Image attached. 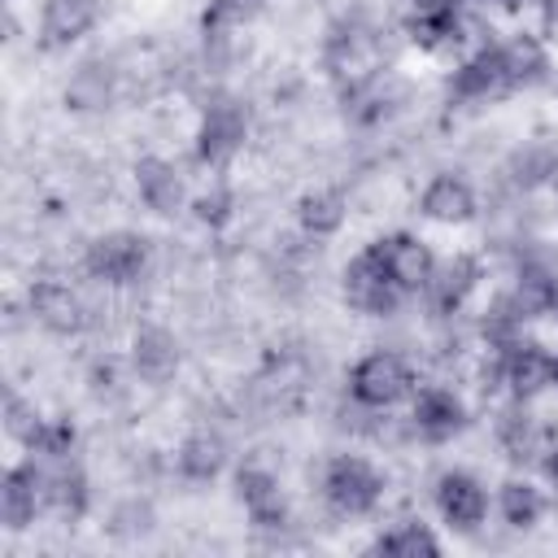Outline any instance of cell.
<instances>
[{"label":"cell","mask_w":558,"mask_h":558,"mask_svg":"<svg viewBox=\"0 0 558 558\" xmlns=\"http://www.w3.org/2000/svg\"><path fill=\"white\" fill-rule=\"evenodd\" d=\"M318 493H323V501H327L331 514H340V519H366V514L379 510V501L388 493V480H384V471L366 453H331L327 466H323Z\"/></svg>","instance_id":"obj_1"},{"label":"cell","mask_w":558,"mask_h":558,"mask_svg":"<svg viewBox=\"0 0 558 558\" xmlns=\"http://www.w3.org/2000/svg\"><path fill=\"white\" fill-rule=\"evenodd\" d=\"M414 388H418L414 362L397 349H366L344 375V392L366 410H392L410 401Z\"/></svg>","instance_id":"obj_2"},{"label":"cell","mask_w":558,"mask_h":558,"mask_svg":"<svg viewBox=\"0 0 558 558\" xmlns=\"http://www.w3.org/2000/svg\"><path fill=\"white\" fill-rule=\"evenodd\" d=\"M153 262V240L131 227H113L87 240L83 248V275L100 288H131L144 279Z\"/></svg>","instance_id":"obj_3"},{"label":"cell","mask_w":558,"mask_h":558,"mask_svg":"<svg viewBox=\"0 0 558 558\" xmlns=\"http://www.w3.org/2000/svg\"><path fill=\"white\" fill-rule=\"evenodd\" d=\"M248 144V113L235 96H209L201 105L196 131H192V153L209 170H227Z\"/></svg>","instance_id":"obj_4"},{"label":"cell","mask_w":558,"mask_h":558,"mask_svg":"<svg viewBox=\"0 0 558 558\" xmlns=\"http://www.w3.org/2000/svg\"><path fill=\"white\" fill-rule=\"evenodd\" d=\"M340 301L344 310H353L357 318H392L401 305H405V292L384 275V262L379 253L366 244L357 248L344 270H340Z\"/></svg>","instance_id":"obj_5"},{"label":"cell","mask_w":558,"mask_h":558,"mask_svg":"<svg viewBox=\"0 0 558 558\" xmlns=\"http://www.w3.org/2000/svg\"><path fill=\"white\" fill-rule=\"evenodd\" d=\"M432 510L436 519L458 532V536H471L488 523V510H493V497H488V484L466 471V466H449L432 480Z\"/></svg>","instance_id":"obj_6"},{"label":"cell","mask_w":558,"mask_h":558,"mask_svg":"<svg viewBox=\"0 0 558 558\" xmlns=\"http://www.w3.org/2000/svg\"><path fill=\"white\" fill-rule=\"evenodd\" d=\"M323 61H327L331 78L344 92H353V87H362V83H371L379 74V39L357 17H340L336 26H327Z\"/></svg>","instance_id":"obj_7"},{"label":"cell","mask_w":558,"mask_h":558,"mask_svg":"<svg viewBox=\"0 0 558 558\" xmlns=\"http://www.w3.org/2000/svg\"><path fill=\"white\" fill-rule=\"evenodd\" d=\"M471 423L466 397L453 384H418L410 397V414L405 427L410 436H418L423 445H449L453 436H462Z\"/></svg>","instance_id":"obj_8"},{"label":"cell","mask_w":558,"mask_h":558,"mask_svg":"<svg viewBox=\"0 0 558 558\" xmlns=\"http://www.w3.org/2000/svg\"><path fill=\"white\" fill-rule=\"evenodd\" d=\"M44 493H48V462H39L31 453L9 462L4 475H0V523H4V532H26L39 514H48Z\"/></svg>","instance_id":"obj_9"},{"label":"cell","mask_w":558,"mask_h":558,"mask_svg":"<svg viewBox=\"0 0 558 558\" xmlns=\"http://www.w3.org/2000/svg\"><path fill=\"white\" fill-rule=\"evenodd\" d=\"M497 357H501V392H506V397H514V401H536V397L554 392V371H549L554 344H545V340H536L532 331H523L519 340L501 344Z\"/></svg>","instance_id":"obj_10"},{"label":"cell","mask_w":558,"mask_h":558,"mask_svg":"<svg viewBox=\"0 0 558 558\" xmlns=\"http://www.w3.org/2000/svg\"><path fill=\"white\" fill-rule=\"evenodd\" d=\"M371 248L379 253L384 275H388L405 296H423V288H427V279H432V270H436V257H440L427 235H418V231H388V235L371 240Z\"/></svg>","instance_id":"obj_11"},{"label":"cell","mask_w":558,"mask_h":558,"mask_svg":"<svg viewBox=\"0 0 558 558\" xmlns=\"http://www.w3.org/2000/svg\"><path fill=\"white\" fill-rule=\"evenodd\" d=\"M480 283H484V262L475 253L458 248V253L436 257V270L423 288V301L436 318H453V314L466 310V301L480 292Z\"/></svg>","instance_id":"obj_12"},{"label":"cell","mask_w":558,"mask_h":558,"mask_svg":"<svg viewBox=\"0 0 558 558\" xmlns=\"http://www.w3.org/2000/svg\"><path fill=\"white\" fill-rule=\"evenodd\" d=\"M26 314L35 327H44L48 336H83L92 314H87V301L78 296V288L61 283V279H35L26 288Z\"/></svg>","instance_id":"obj_13"},{"label":"cell","mask_w":558,"mask_h":558,"mask_svg":"<svg viewBox=\"0 0 558 558\" xmlns=\"http://www.w3.org/2000/svg\"><path fill=\"white\" fill-rule=\"evenodd\" d=\"M501 96H510V78H506L497 39L471 48L449 70V100H458V105H488V100H501Z\"/></svg>","instance_id":"obj_14"},{"label":"cell","mask_w":558,"mask_h":558,"mask_svg":"<svg viewBox=\"0 0 558 558\" xmlns=\"http://www.w3.org/2000/svg\"><path fill=\"white\" fill-rule=\"evenodd\" d=\"M126 366H131V375H135L140 384H148V388H166V384L179 375V366H183V344H179V336H174L170 327H161V323H144V327L131 331Z\"/></svg>","instance_id":"obj_15"},{"label":"cell","mask_w":558,"mask_h":558,"mask_svg":"<svg viewBox=\"0 0 558 558\" xmlns=\"http://www.w3.org/2000/svg\"><path fill=\"white\" fill-rule=\"evenodd\" d=\"M131 179H135L140 205H144L148 214H157V218H174V214H183V209L192 205V196H187V174L179 170V161H170V157H161V153L140 157L135 170H131Z\"/></svg>","instance_id":"obj_16"},{"label":"cell","mask_w":558,"mask_h":558,"mask_svg":"<svg viewBox=\"0 0 558 558\" xmlns=\"http://www.w3.org/2000/svg\"><path fill=\"white\" fill-rule=\"evenodd\" d=\"M493 436H497V449H501L514 466H536L541 453H545V445L554 440V432L536 418L532 401H514V397H506V405L497 410Z\"/></svg>","instance_id":"obj_17"},{"label":"cell","mask_w":558,"mask_h":558,"mask_svg":"<svg viewBox=\"0 0 558 558\" xmlns=\"http://www.w3.org/2000/svg\"><path fill=\"white\" fill-rule=\"evenodd\" d=\"M480 214V192L458 170H436L418 192V218L436 227H466Z\"/></svg>","instance_id":"obj_18"},{"label":"cell","mask_w":558,"mask_h":558,"mask_svg":"<svg viewBox=\"0 0 558 558\" xmlns=\"http://www.w3.org/2000/svg\"><path fill=\"white\" fill-rule=\"evenodd\" d=\"M231 484H235V501L244 506V514H248V523L257 532L288 527V493H283V484H279V475L270 466L248 462V466L235 471Z\"/></svg>","instance_id":"obj_19"},{"label":"cell","mask_w":558,"mask_h":558,"mask_svg":"<svg viewBox=\"0 0 558 558\" xmlns=\"http://www.w3.org/2000/svg\"><path fill=\"white\" fill-rule=\"evenodd\" d=\"M466 4L458 0H445V4H432V9H410L405 17V39L418 48V52H453L466 44Z\"/></svg>","instance_id":"obj_20"},{"label":"cell","mask_w":558,"mask_h":558,"mask_svg":"<svg viewBox=\"0 0 558 558\" xmlns=\"http://www.w3.org/2000/svg\"><path fill=\"white\" fill-rule=\"evenodd\" d=\"M105 0H44L39 4V44L48 52L74 48L78 39H87L100 26Z\"/></svg>","instance_id":"obj_21"},{"label":"cell","mask_w":558,"mask_h":558,"mask_svg":"<svg viewBox=\"0 0 558 558\" xmlns=\"http://www.w3.org/2000/svg\"><path fill=\"white\" fill-rule=\"evenodd\" d=\"M497 48H501L510 92H532V87L549 83L554 57H549V39L541 31H510L506 39H497Z\"/></svg>","instance_id":"obj_22"},{"label":"cell","mask_w":558,"mask_h":558,"mask_svg":"<svg viewBox=\"0 0 558 558\" xmlns=\"http://www.w3.org/2000/svg\"><path fill=\"white\" fill-rule=\"evenodd\" d=\"M44 501H48V514L57 523H83L87 510H92V480H87V471L74 458L48 462V493H44Z\"/></svg>","instance_id":"obj_23"},{"label":"cell","mask_w":558,"mask_h":558,"mask_svg":"<svg viewBox=\"0 0 558 558\" xmlns=\"http://www.w3.org/2000/svg\"><path fill=\"white\" fill-rule=\"evenodd\" d=\"M493 510L510 532H532L545 519L549 497L532 475H506L497 484V493H493Z\"/></svg>","instance_id":"obj_24"},{"label":"cell","mask_w":558,"mask_h":558,"mask_svg":"<svg viewBox=\"0 0 558 558\" xmlns=\"http://www.w3.org/2000/svg\"><path fill=\"white\" fill-rule=\"evenodd\" d=\"M296 231L305 240H331L349 222V196L340 187H310L296 196Z\"/></svg>","instance_id":"obj_25"},{"label":"cell","mask_w":558,"mask_h":558,"mask_svg":"<svg viewBox=\"0 0 558 558\" xmlns=\"http://www.w3.org/2000/svg\"><path fill=\"white\" fill-rule=\"evenodd\" d=\"M501 174L514 192H541V187L558 183V148L549 140H523L506 153Z\"/></svg>","instance_id":"obj_26"},{"label":"cell","mask_w":558,"mask_h":558,"mask_svg":"<svg viewBox=\"0 0 558 558\" xmlns=\"http://www.w3.org/2000/svg\"><path fill=\"white\" fill-rule=\"evenodd\" d=\"M222 466H227V440L218 432H209V427L187 432L179 440V449H174V471L187 484H214L222 475Z\"/></svg>","instance_id":"obj_27"},{"label":"cell","mask_w":558,"mask_h":558,"mask_svg":"<svg viewBox=\"0 0 558 558\" xmlns=\"http://www.w3.org/2000/svg\"><path fill=\"white\" fill-rule=\"evenodd\" d=\"M475 331H480V344H484V349H501V344L519 340L523 331H532V318L523 314L519 296H514L510 288H501V292H493V296L484 301V310H480V318H475Z\"/></svg>","instance_id":"obj_28"},{"label":"cell","mask_w":558,"mask_h":558,"mask_svg":"<svg viewBox=\"0 0 558 558\" xmlns=\"http://www.w3.org/2000/svg\"><path fill=\"white\" fill-rule=\"evenodd\" d=\"M113 83L118 78L105 61H83V65L70 70V78L61 87V100H65L70 113H100L113 100Z\"/></svg>","instance_id":"obj_29"},{"label":"cell","mask_w":558,"mask_h":558,"mask_svg":"<svg viewBox=\"0 0 558 558\" xmlns=\"http://www.w3.org/2000/svg\"><path fill=\"white\" fill-rule=\"evenodd\" d=\"M440 549L445 541L427 519H401L388 532H379L371 545V554H388V558H440Z\"/></svg>","instance_id":"obj_30"},{"label":"cell","mask_w":558,"mask_h":558,"mask_svg":"<svg viewBox=\"0 0 558 558\" xmlns=\"http://www.w3.org/2000/svg\"><path fill=\"white\" fill-rule=\"evenodd\" d=\"M31 458H39V462H65V458H74V449H78V427H74V418H65V414H44V423L35 427V436L22 445Z\"/></svg>","instance_id":"obj_31"},{"label":"cell","mask_w":558,"mask_h":558,"mask_svg":"<svg viewBox=\"0 0 558 558\" xmlns=\"http://www.w3.org/2000/svg\"><path fill=\"white\" fill-rule=\"evenodd\" d=\"M192 218L201 222V227H209V231H222L231 218H235V192H231V183H222V179H214L205 192H196L192 196Z\"/></svg>","instance_id":"obj_32"},{"label":"cell","mask_w":558,"mask_h":558,"mask_svg":"<svg viewBox=\"0 0 558 558\" xmlns=\"http://www.w3.org/2000/svg\"><path fill=\"white\" fill-rule=\"evenodd\" d=\"M39 423H44V410H39L31 397H22V392H9V397H4V436H9L13 445H26Z\"/></svg>","instance_id":"obj_33"},{"label":"cell","mask_w":558,"mask_h":558,"mask_svg":"<svg viewBox=\"0 0 558 558\" xmlns=\"http://www.w3.org/2000/svg\"><path fill=\"white\" fill-rule=\"evenodd\" d=\"M536 26L545 39H558V0H536Z\"/></svg>","instance_id":"obj_34"},{"label":"cell","mask_w":558,"mask_h":558,"mask_svg":"<svg viewBox=\"0 0 558 558\" xmlns=\"http://www.w3.org/2000/svg\"><path fill=\"white\" fill-rule=\"evenodd\" d=\"M549 371H554V392H558V344H554V357H549Z\"/></svg>","instance_id":"obj_35"}]
</instances>
